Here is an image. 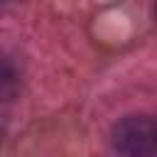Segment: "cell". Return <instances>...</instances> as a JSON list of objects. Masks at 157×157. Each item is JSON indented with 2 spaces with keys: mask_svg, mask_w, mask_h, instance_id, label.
<instances>
[{
  "mask_svg": "<svg viewBox=\"0 0 157 157\" xmlns=\"http://www.w3.org/2000/svg\"><path fill=\"white\" fill-rule=\"evenodd\" d=\"M113 147L130 157H150L157 150V128L150 115H128L113 128Z\"/></svg>",
  "mask_w": 157,
  "mask_h": 157,
  "instance_id": "cell-1",
  "label": "cell"
},
{
  "mask_svg": "<svg viewBox=\"0 0 157 157\" xmlns=\"http://www.w3.org/2000/svg\"><path fill=\"white\" fill-rule=\"evenodd\" d=\"M17 91H20V71L12 64V59L0 54V101L15 98Z\"/></svg>",
  "mask_w": 157,
  "mask_h": 157,
  "instance_id": "cell-2",
  "label": "cell"
},
{
  "mask_svg": "<svg viewBox=\"0 0 157 157\" xmlns=\"http://www.w3.org/2000/svg\"><path fill=\"white\" fill-rule=\"evenodd\" d=\"M0 135H2V123H0Z\"/></svg>",
  "mask_w": 157,
  "mask_h": 157,
  "instance_id": "cell-3",
  "label": "cell"
}]
</instances>
